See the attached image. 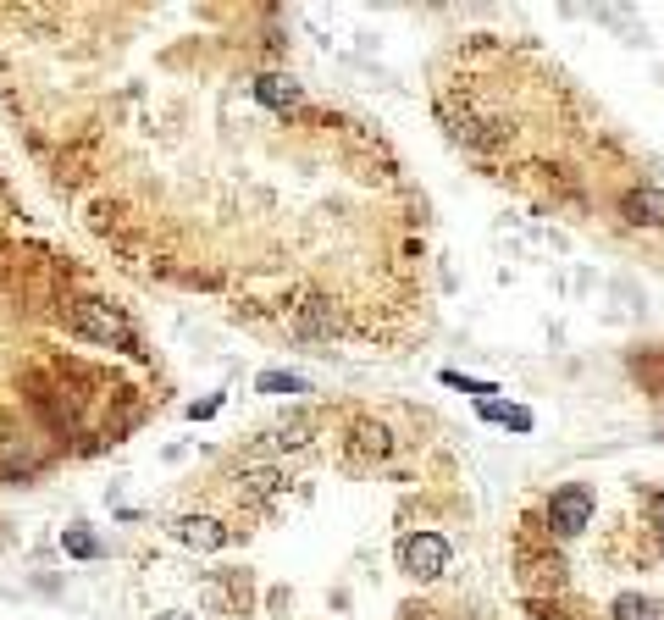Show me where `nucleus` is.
I'll use <instances>...</instances> for the list:
<instances>
[{"instance_id": "f257e3e1", "label": "nucleus", "mask_w": 664, "mask_h": 620, "mask_svg": "<svg viewBox=\"0 0 664 620\" xmlns=\"http://www.w3.org/2000/svg\"><path fill=\"white\" fill-rule=\"evenodd\" d=\"M593 510H598L593 488H587V482H565V488L548 499V532L554 537H581L587 521H593Z\"/></svg>"}, {"instance_id": "f03ea898", "label": "nucleus", "mask_w": 664, "mask_h": 620, "mask_svg": "<svg viewBox=\"0 0 664 620\" xmlns=\"http://www.w3.org/2000/svg\"><path fill=\"white\" fill-rule=\"evenodd\" d=\"M399 571L415 576V582H432V576L449 571V543L438 532H410L399 543Z\"/></svg>"}, {"instance_id": "7ed1b4c3", "label": "nucleus", "mask_w": 664, "mask_h": 620, "mask_svg": "<svg viewBox=\"0 0 664 620\" xmlns=\"http://www.w3.org/2000/svg\"><path fill=\"white\" fill-rule=\"evenodd\" d=\"M620 216L637 227H664V189L659 183H642V189H631L626 200H620Z\"/></svg>"}, {"instance_id": "20e7f679", "label": "nucleus", "mask_w": 664, "mask_h": 620, "mask_svg": "<svg viewBox=\"0 0 664 620\" xmlns=\"http://www.w3.org/2000/svg\"><path fill=\"white\" fill-rule=\"evenodd\" d=\"M255 100L272 111H294L305 106V89L294 84V78H277V72H266V78H255Z\"/></svg>"}, {"instance_id": "39448f33", "label": "nucleus", "mask_w": 664, "mask_h": 620, "mask_svg": "<svg viewBox=\"0 0 664 620\" xmlns=\"http://www.w3.org/2000/svg\"><path fill=\"white\" fill-rule=\"evenodd\" d=\"M172 532L183 537V543H189V549H222L227 543V532L216 521H200V515H183L178 526H172Z\"/></svg>"}, {"instance_id": "423d86ee", "label": "nucleus", "mask_w": 664, "mask_h": 620, "mask_svg": "<svg viewBox=\"0 0 664 620\" xmlns=\"http://www.w3.org/2000/svg\"><path fill=\"white\" fill-rule=\"evenodd\" d=\"M615 620H664V604L659 598H642V593H626L615 604Z\"/></svg>"}, {"instance_id": "0eeeda50", "label": "nucleus", "mask_w": 664, "mask_h": 620, "mask_svg": "<svg viewBox=\"0 0 664 620\" xmlns=\"http://www.w3.org/2000/svg\"><path fill=\"white\" fill-rule=\"evenodd\" d=\"M482 416H487V421H504V427H515V432L532 427V416H526V410H515V405H493V399H482Z\"/></svg>"}, {"instance_id": "6e6552de", "label": "nucleus", "mask_w": 664, "mask_h": 620, "mask_svg": "<svg viewBox=\"0 0 664 620\" xmlns=\"http://www.w3.org/2000/svg\"><path fill=\"white\" fill-rule=\"evenodd\" d=\"M261 394H305V382L283 377V371H266V377H261Z\"/></svg>"}, {"instance_id": "1a4fd4ad", "label": "nucleus", "mask_w": 664, "mask_h": 620, "mask_svg": "<svg viewBox=\"0 0 664 620\" xmlns=\"http://www.w3.org/2000/svg\"><path fill=\"white\" fill-rule=\"evenodd\" d=\"M67 549L78 554V560H95V554H100V549H95V537H89V532H67Z\"/></svg>"}, {"instance_id": "9d476101", "label": "nucleus", "mask_w": 664, "mask_h": 620, "mask_svg": "<svg viewBox=\"0 0 664 620\" xmlns=\"http://www.w3.org/2000/svg\"><path fill=\"white\" fill-rule=\"evenodd\" d=\"M150 620H189V615H172V609H166V615H150Z\"/></svg>"}]
</instances>
